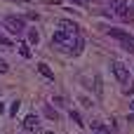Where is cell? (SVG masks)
<instances>
[{
	"mask_svg": "<svg viewBox=\"0 0 134 134\" xmlns=\"http://www.w3.org/2000/svg\"><path fill=\"white\" fill-rule=\"evenodd\" d=\"M111 71H113V75L125 85V94H132L134 92V82H132V75H130V68H127L122 61H111Z\"/></svg>",
	"mask_w": 134,
	"mask_h": 134,
	"instance_id": "cell-1",
	"label": "cell"
},
{
	"mask_svg": "<svg viewBox=\"0 0 134 134\" xmlns=\"http://www.w3.org/2000/svg\"><path fill=\"white\" fill-rule=\"evenodd\" d=\"M111 12L120 19V21H134V9L125 2V0H108Z\"/></svg>",
	"mask_w": 134,
	"mask_h": 134,
	"instance_id": "cell-2",
	"label": "cell"
},
{
	"mask_svg": "<svg viewBox=\"0 0 134 134\" xmlns=\"http://www.w3.org/2000/svg\"><path fill=\"white\" fill-rule=\"evenodd\" d=\"M5 26L9 28V33H14V35H21L24 31H26V21L21 19V16H5Z\"/></svg>",
	"mask_w": 134,
	"mask_h": 134,
	"instance_id": "cell-3",
	"label": "cell"
},
{
	"mask_svg": "<svg viewBox=\"0 0 134 134\" xmlns=\"http://www.w3.org/2000/svg\"><path fill=\"white\" fill-rule=\"evenodd\" d=\"M92 132L94 134H118L113 127H108V125H104V122H92Z\"/></svg>",
	"mask_w": 134,
	"mask_h": 134,
	"instance_id": "cell-4",
	"label": "cell"
},
{
	"mask_svg": "<svg viewBox=\"0 0 134 134\" xmlns=\"http://www.w3.org/2000/svg\"><path fill=\"white\" fill-rule=\"evenodd\" d=\"M59 28L68 31V33H78V31H80L78 24H73V21H68V19H61V21H59Z\"/></svg>",
	"mask_w": 134,
	"mask_h": 134,
	"instance_id": "cell-5",
	"label": "cell"
},
{
	"mask_svg": "<svg viewBox=\"0 0 134 134\" xmlns=\"http://www.w3.org/2000/svg\"><path fill=\"white\" fill-rule=\"evenodd\" d=\"M24 130H28V132L38 130V115H26V120H24Z\"/></svg>",
	"mask_w": 134,
	"mask_h": 134,
	"instance_id": "cell-6",
	"label": "cell"
},
{
	"mask_svg": "<svg viewBox=\"0 0 134 134\" xmlns=\"http://www.w3.org/2000/svg\"><path fill=\"white\" fill-rule=\"evenodd\" d=\"M38 71H40V75H45L47 80H54V73H52V68H49L45 61H40V64H38Z\"/></svg>",
	"mask_w": 134,
	"mask_h": 134,
	"instance_id": "cell-7",
	"label": "cell"
},
{
	"mask_svg": "<svg viewBox=\"0 0 134 134\" xmlns=\"http://www.w3.org/2000/svg\"><path fill=\"white\" fill-rule=\"evenodd\" d=\"M106 33H108V35H111V38H118V40H125V38H127V35H130V33H127V31H120V28H108V31H106Z\"/></svg>",
	"mask_w": 134,
	"mask_h": 134,
	"instance_id": "cell-8",
	"label": "cell"
},
{
	"mask_svg": "<svg viewBox=\"0 0 134 134\" xmlns=\"http://www.w3.org/2000/svg\"><path fill=\"white\" fill-rule=\"evenodd\" d=\"M122 42V47L127 49V52H134V35H127L125 40H120Z\"/></svg>",
	"mask_w": 134,
	"mask_h": 134,
	"instance_id": "cell-9",
	"label": "cell"
},
{
	"mask_svg": "<svg viewBox=\"0 0 134 134\" xmlns=\"http://www.w3.org/2000/svg\"><path fill=\"white\" fill-rule=\"evenodd\" d=\"M94 92H97V97H101V94H104V90H101V78H99V75L94 78Z\"/></svg>",
	"mask_w": 134,
	"mask_h": 134,
	"instance_id": "cell-10",
	"label": "cell"
},
{
	"mask_svg": "<svg viewBox=\"0 0 134 134\" xmlns=\"http://www.w3.org/2000/svg\"><path fill=\"white\" fill-rule=\"evenodd\" d=\"M38 40H40V35H38L35 31H28V42H31V45H38Z\"/></svg>",
	"mask_w": 134,
	"mask_h": 134,
	"instance_id": "cell-11",
	"label": "cell"
},
{
	"mask_svg": "<svg viewBox=\"0 0 134 134\" xmlns=\"http://www.w3.org/2000/svg\"><path fill=\"white\" fill-rule=\"evenodd\" d=\"M19 54H21L24 59H28V57H31V49H28V45H19Z\"/></svg>",
	"mask_w": 134,
	"mask_h": 134,
	"instance_id": "cell-12",
	"label": "cell"
},
{
	"mask_svg": "<svg viewBox=\"0 0 134 134\" xmlns=\"http://www.w3.org/2000/svg\"><path fill=\"white\" fill-rule=\"evenodd\" d=\"M19 106H21V104H19V99H14V101H12V106H9V115H16Z\"/></svg>",
	"mask_w": 134,
	"mask_h": 134,
	"instance_id": "cell-13",
	"label": "cell"
},
{
	"mask_svg": "<svg viewBox=\"0 0 134 134\" xmlns=\"http://www.w3.org/2000/svg\"><path fill=\"white\" fill-rule=\"evenodd\" d=\"M45 115H47V118H52V120H57V111H52L49 106H45Z\"/></svg>",
	"mask_w": 134,
	"mask_h": 134,
	"instance_id": "cell-14",
	"label": "cell"
},
{
	"mask_svg": "<svg viewBox=\"0 0 134 134\" xmlns=\"http://www.w3.org/2000/svg\"><path fill=\"white\" fill-rule=\"evenodd\" d=\"M71 120H73V122H78V125H82V118H80L78 113H73V111H71Z\"/></svg>",
	"mask_w": 134,
	"mask_h": 134,
	"instance_id": "cell-15",
	"label": "cell"
},
{
	"mask_svg": "<svg viewBox=\"0 0 134 134\" xmlns=\"http://www.w3.org/2000/svg\"><path fill=\"white\" fill-rule=\"evenodd\" d=\"M9 71V66H7V61L5 59H0V73H7Z\"/></svg>",
	"mask_w": 134,
	"mask_h": 134,
	"instance_id": "cell-16",
	"label": "cell"
},
{
	"mask_svg": "<svg viewBox=\"0 0 134 134\" xmlns=\"http://www.w3.org/2000/svg\"><path fill=\"white\" fill-rule=\"evenodd\" d=\"M0 45H5V47H12V40H7L5 35H0Z\"/></svg>",
	"mask_w": 134,
	"mask_h": 134,
	"instance_id": "cell-17",
	"label": "cell"
},
{
	"mask_svg": "<svg viewBox=\"0 0 134 134\" xmlns=\"http://www.w3.org/2000/svg\"><path fill=\"white\" fill-rule=\"evenodd\" d=\"M2 111H5V106H2V104H0V113H2Z\"/></svg>",
	"mask_w": 134,
	"mask_h": 134,
	"instance_id": "cell-18",
	"label": "cell"
},
{
	"mask_svg": "<svg viewBox=\"0 0 134 134\" xmlns=\"http://www.w3.org/2000/svg\"><path fill=\"white\" fill-rule=\"evenodd\" d=\"M87 2H99V0H87Z\"/></svg>",
	"mask_w": 134,
	"mask_h": 134,
	"instance_id": "cell-19",
	"label": "cell"
},
{
	"mask_svg": "<svg viewBox=\"0 0 134 134\" xmlns=\"http://www.w3.org/2000/svg\"><path fill=\"white\" fill-rule=\"evenodd\" d=\"M130 106H132V111H134V101H132V104H130Z\"/></svg>",
	"mask_w": 134,
	"mask_h": 134,
	"instance_id": "cell-20",
	"label": "cell"
},
{
	"mask_svg": "<svg viewBox=\"0 0 134 134\" xmlns=\"http://www.w3.org/2000/svg\"><path fill=\"white\" fill-rule=\"evenodd\" d=\"M45 134H54V132H45Z\"/></svg>",
	"mask_w": 134,
	"mask_h": 134,
	"instance_id": "cell-21",
	"label": "cell"
},
{
	"mask_svg": "<svg viewBox=\"0 0 134 134\" xmlns=\"http://www.w3.org/2000/svg\"><path fill=\"white\" fill-rule=\"evenodd\" d=\"M21 2H26V0H21Z\"/></svg>",
	"mask_w": 134,
	"mask_h": 134,
	"instance_id": "cell-22",
	"label": "cell"
}]
</instances>
